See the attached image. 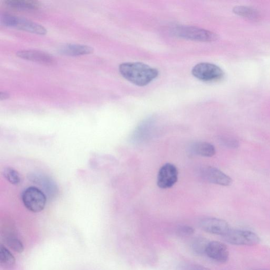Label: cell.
Returning a JSON list of instances; mask_svg holds the SVG:
<instances>
[{
	"mask_svg": "<svg viewBox=\"0 0 270 270\" xmlns=\"http://www.w3.org/2000/svg\"><path fill=\"white\" fill-rule=\"evenodd\" d=\"M120 72L124 78L138 86H145L156 80L158 70L140 62H125L121 64Z\"/></svg>",
	"mask_w": 270,
	"mask_h": 270,
	"instance_id": "6da1fadb",
	"label": "cell"
},
{
	"mask_svg": "<svg viewBox=\"0 0 270 270\" xmlns=\"http://www.w3.org/2000/svg\"><path fill=\"white\" fill-rule=\"evenodd\" d=\"M22 201L29 211L33 213L41 212L44 210L47 197L43 191L34 186L25 189L21 195Z\"/></svg>",
	"mask_w": 270,
	"mask_h": 270,
	"instance_id": "7a4b0ae2",
	"label": "cell"
},
{
	"mask_svg": "<svg viewBox=\"0 0 270 270\" xmlns=\"http://www.w3.org/2000/svg\"><path fill=\"white\" fill-rule=\"evenodd\" d=\"M2 23L5 26L16 28L37 34L44 35L47 31L42 25L24 18L9 15H4L1 17Z\"/></svg>",
	"mask_w": 270,
	"mask_h": 270,
	"instance_id": "3957f363",
	"label": "cell"
},
{
	"mask_svg": "<svg viewBox=\"0 0 270 270\" xmlns=\"http://www.w3.org/2000/svg\"><path fill=\"white\" fill-rule=\"evenodd\" d=\"M173 31L179 37L195 41L211 42L216 41L218 37L216 33L196 27H177Z\"/></svg>",
	"mask_w": 270,
	"mask_h": 270,
	"instance_id": "277c9868",
	"label": "cell"
},
{
	"mask_svg": "<svg viewBox=\"0 0 270 270\" xmlns=\"http://www.w3.org/2000/svg\"><path fill=\"white\" fill-rule=\"evenodd\" d=\"M192 74L196 78L206 82H215L223 79V71L214 64L202 62L192 69Z\"/></svg>",
	"mask_w": 270,
	"mask_h": 270,
	"instance_id": "5b68a950",
	"label": "cell"
},
{
	"mask_svg": "<svg viewBox=\"0 0 270 270\" xmlns=\"http://www.w3.org/2000/svg\"><path fill=\"white\" fill-rule=\"evenodd\" d=\"M223 238L227 243L236 246H255L260 241L259 236L252 231L242 229H230Z\"/></svg>",
	"mask_w": 270,
	"mask_h": 270,
	"instance_id": "8992f818",
	"label": "cell"
},
{
	"mask_svg": "<svg viewBox=\"0 0 270 270\" xmlns=\"http://www.w3.org/2000/svg\"><path fill=\"white\" fill-rule=\"evenodd\" d=\"M178 172L172 164L166 163L159 170L157 184L162 189L172 187L177 182Z\"/></svg>",
	"mask_w": 270,
	"mask_h": 270,
	"instance_id": "52a82bcc",
	"label": "cell"
},
{
	"mask_svg": "<svg viewBox=\"0 0 270 270\" xmlns=\"http://www.w3.org/2000/svg\"><path fill=\"white\" fill-rule=\"evenodd\" d=\"M200 226L206 233L222 237L230 229L225 221L215 217L204 218L200 222Z\"/></svg>",
	"mask_w": 270,
	"mask_h": 270,
	"instance_id": "ba28073f",
	"label": "cell"
},
{
	"mask_svg": "<svg viewBox=\"0 0 270 270\" xmlns=\"http://www.w3.org/2000/svg\"><path fill=\"white\" fill-rule=\"evenodd\" d=\"M203 178L209 183L227 186L233 183L232 178L214 167H205L201 171Z\"/></svg>",
	"mask_w": 270,
	"mask_h": 270,
	"instance_id": "9c48e42d",
	"label": "cell"
},
{
	"mask_svg": "<svg viewBox=\"0 0 270 270\" xmlns=\"http://www.w3.org/2000/svg\"><path fill=\"white\" fill-rule=\"evenodd\" d=\"M206 255L215 262L225 263L228 260L229 251L227 247L223 243L211 241L208 244Z\"/></svg>",
	"mask_w": 270,
	"mask_h": 270,
	"instance_id": "30bf717a",
	"label": "cell"
},
{
	"mask_svg": "<svg viewBox=\"0 0 270 270\" xmlns=\"http://www.w3.org/2000/svg\"><path fill=\"white\" fill-rule=\"evenodd\" d=\"M17 56L27 60L46 65H52L55 63V59L50 55L43 51L33 50H24L18 51Z\"/></svg>",
	"mask_w": 270,
	"mask_h": 270,
	"instance_id": "8fae6325",
	"label": "cell"
},
{
	"mask_svg": "<svg viewBox=\"0 0 270 270\" xmlns=\"http://www.w3.org/2000/svg\"><path fill=\"white\" fill-rule=\"evenodd\" d=\"M60 52L66 56H80L91 54L94 52V49L89 46L78 45L68 44L62 47Z\"/></svg>",
	"mask_w": 270,
	"mask_h": 270,
	"instance_id": "7c38bea8",
	"label": "cell"
},
{
	"mask_svg": "<svg viewBox=\"0 0 270 270\" xmlns=\"http://www.w3.org/2000/svg\"><path fill=\"white\" fill-rule=\"evenodd\" d=\"M152 122L151 120H147L139 125L132 137L134 142L138 143L146 140L152 132Z\"/></svg>",
	"mask_w": 270,
	"mask_h": 270,
	"instance_id": "4fadbf2b",
	"label": "cell"
},
{
	"mask_svg": "<svg viewBox=\"0 0 270 270\" xmlns=\"http://www.w3.org/2000/svg\"><path fill=\"white\" fill-rule=\"evenodd\" d=\"M190 151L195 155L206 158L213 157L216 153V149L214 145L203 141L192 144L190 147Z\"/></svg>",
	"mask_w": 270,
	"mask_h": 270,
	"instance_id": "5bb4252c",
	"label": "cell"
},
{
	"mask_svg": "<svg viewBox=\"0 0 270 270\" xmlns=\"http://www.w3.org/2000/svg\"><path fill=\"white\" fill-rule=\"evenodd\" d=\"M5 5L11 9L18 10L27 11L36 9L40 8L41 4L36 1L29 0H7L5 2Z\"/></svg>",
	"mask_w": 270,
	"mask_h": 270,
	"instance_id": "9a60e30c",
	"label": "cell"
},
{
	"mask_svg": "<svg viewBox=\"0 0 270 270\" xmlns=\"http://www.w3.org/2000/svg\"><path fill=\"white\" fill-rule=\"evenodd\" d=\"M210 241L202 237H198L192 240L190 243V249L196 255H206L207 247Z\"/></svg>",
	"mask_w": 270,
	"mask_h": 270,
	"instance_id": "2e32d148",
	"label": "cell"
},
{
	"mask_svg": "<svg viewBox=\"0 0 270 270\" xmlns=\"http://www.w3.org/2000/svg\"><path fill=\"white\" fill-rule=\"evenodd\" d=\"M16 263L14 255L2 244L0 247V264L5 268H11L15 266Z\"/></svg>",
	"mask_w": 270,
	"mask_h": 270,
	"instance_id": "e0dca14e",
	"label": "cell"
},
{
	"mask_svg": "<svg viewBox=\"0 0 270 270\" xmlns=\"http://www.w3.org/2000/svg\"><path fill=\"white\" fill-rule=\"evenodd\" d=\"M236 14L253 20H258L260 15L258 11L248 7L236 6L234 9Z\"/></svg>",
	"mask_w": 270,
	"mask_h": 270,
	"instance_id": "ac0fdd59",
	"label": "cell"
},
{
	"mask_svg": "<svg viewBox=\"0 0 270 270\" xmlns=\"http://www.w3.org/2000/svg\"><path fill=\"white\" fill-rule=\"evenodd\" d=\"M5 241L7 245L12 250L21 253L24 251V246L20 240L14 234L7 235L5 237Z\"/></svg>",
	"mask_w": 270,
	"mask_h": 270,
	"instance_id": "d6986e66",
	"label": "cell"
},
{
	"mask_svg": "<svg viewBox=\"0 0 270 270\" xmlns=\"http://www.w3.org/2000/svg\"><path fill=\"white\" fill-rule=\"evenodd\" d=\"M3 175L7 181L13 185H17L21 183L20 174L14 169L6 168L3 171Z\"/></svg>",
	"mask_w": 270,
	"mask_h": 270,
	"instance_id": "ffe728a7",
	"label": "cell"
},
{
	"mask_svg": "<svg viewBox=\"0 0 270 270\" xmlns=\"http://www.w3.org/2000/svg\"><path fill=\"white\" fill-rule=\"evenodd\" d=\"M220 141L224 146L229 148L236 149L240 146L239 141L232 137H221Z\"/></svg>",
	"mask_w": 270,
	"mask_h": 270,
	"instance_id": "44dd1931",
	"label": "cell"
},
{
	"mask_svg": "<svg viewBox=\"0 0 270 270\" xmlns=\"http://www.w3.org/2000/svg\"><path fill=\"white\" fill-rule=\"evenodd\" d=\"M177 233L182 237H188L194 235L195 229L194 227L187 225H180L177 227Z\"/></svg>",
	"mask_w": 270,
	"mask_h": 270,
	"instance_id": "7402d4cb",
	"label": "cell"
},
{
	"mask_svg": "<svg viewBox=\"0 0 270 270\" xmlns=\"http://www.w3.org/2000/svg\"><path fill=\"white\" fill-rule=\"evenodd\" d=\"M180 270H211L210 268L198 264L185 263L179 266Z\"/></svg>",
	"mask_w": 270,
	"mask_h": 270,
	"instance_id": "603a6c76",
	"label": "cell"
},
{
	"mask_svg": "<svg viewBox=\"0 0 270 270\" xmlns=\"http://www.w3.org/2000/svg\"><path fill=\"white\" fill-rule=\"evenodd\" d=\"M10 97V95L6 92H2L1 95H0V98H1V100H5Z\"/></svg>",
	"mask_w": 270,
	"mask_h": 270,
	"instance_id": "cb8c5ba5",
	"label": "cell"
}]
</instances>
